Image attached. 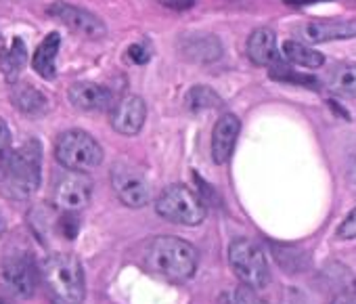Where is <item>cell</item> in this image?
<instances>
[{
    "instance_id": "6da1fadb",
    "label": "cell",
    "mask_w": 356,
    "mask_h": 304,
    "mask_svg": "<svg viewBox=\"0 0 356 304\" xmlns=\"http://www.w3.org/2000/svg\"><path fill=\"white\" fill-rule=\"evenodd\" d=\"M42 179V149L38 141H28L0 162V193L9 200H30Z\"/></svg>"
},
{
    "instance_id": "7a4b0ae2",
    "label": "cell",
    "mask_w": 356,
    "mask_h": 304,
    "mask_svg": "<svg viewBox=\"0 0 356 304\" xmlns=\"http://www.w3.org/2000/svg\"><path fill=\"white\" fill-rule=\"evenodd\" d=\"M200 254L195 246L181 237H155L145 250V266L168 279V281H187L197 271Z\"/></svg>"
},
{
    "instance_id": "3957f363",
    "label": "cell",
    "mask_w": 356,
    "mask_h": 304,
    "mask_svg": "<svg viewBox=\"0 0 356 304\" xmlns=\"http://www.w3.org/2000/svg\"><path fill=\"white\" fill-rule=\"evenodd\" d=\"M42 279L57 304H82L86 296V279L80 260L74 254H51L42 269Z\"/></svg>"
},
{
    "instance_id": "277c9868",
    "label": "cell",
    "mask_w": 356,
    "mask_h": 304,
    "mask_svg": "<svg viewBox=\"0 0 356 304\" xmlns=\"http://www.w3.org/2000/svg\"><path fill=\"white\" fill-rule=\"evenodd\" d=\"M55 158L65 170L90 173L103 162V147L84 130H65L55 143Z\"/></svg>"
},
{
    "instance_id": "5b68a950",
    "label": "cell",
    "mask_w": 356,
    "mask_h": 304,
    "mask_svg": "<svg viewBox=\"0 0 356 304\" xmlns=\"http://www.w3.org/2000/svg\"><path fill=\"white\" fill-rule=\"evenodd\" d=\"M229 262L237 279L252 287V289H262L270 281V271H268V260L264 250L248 239V237H237L229 246Z\"/></svg>"
},
{
    "instance_id": "8992f818",
    "label": "cell",
    "mask_w": 356,
    "mask_h": 304,
    "mask_svg": "<svg viewBox=\"0 0 356 304\" xmlns=\"http://www.w3.org/2000/svg\"><path fill=\"white\" fill-rule=\"evenodd\" d=\"M155 212L170 223L195 227L206 218V204L187 185H172L155 200Z\"/></svg>"
},
{
    "instance_id": "52a82bcc",
    "label": "cell",
    "mask_w": 356,
    "mask_h": 304,
    "mask_svg": "<svg viewBox=\"0 0 356 304\" xmlns=\"http://www.w3.org/2000/svg\"><path fill=\"white\" fill-rule=\"evenodd\" d=\"M40 275L42 273L38 271L30 250H26L22 246H13L5 252V256H3V279L13 294H17L22 298L34 296L38 281H40Z\"/></svg>"
},
{
    "instance_id": "ba28073f",
    "label": "cell",
    "mask_w": 356,
    "mask_h": 304,
    "mask_svg": "<svg viewBox=\"0 0 356 304\" xmlns=\"http://www.w3.org/2000/svg\"><path fill=\"white\" fill-rule=\"evenodd\" d=\"M111 185L115 195L128 208H143L151 202V185L145 175L128 162H118L111 168Z\"/></svg>"
},
{
    "instance_id": "9c48e42d",
    "label": "cell",
    "mask_w": 356,
    "mask_h": 304,
    "mask_svg": "<svg viewBox=\"0 0 356 304\" xmlns=\"http://www.w3.org/2000/svg\"><path fill=\"white\" fill-rule=\"evenodd\" d=\"M92 181L86 173L65 170L53 183V202L65 212H78L90 204Z\"/></svg>"
},
{
    "instance_id": "30bf717a",
    "label": "cell",
    "mask_w": 356,
    "mask_h": 304,
    "mask_svg": "<svg viewBox=\"0 0 356 304\" xmlns=\"http://www.w3.org/2000/svg\"><path fill=\"white\" fill-rule=\"evenodd\" d=\"M47 13L55 19H59L65 28H70L72 32L80 34V36H86V38H103L107 34V26L103 24V19H99L95 13L82 9V7H76V5H70L65 0H57L53 3Z\"/></svg>"
},
{
    "instance_id": "8fae6325",
    "label": "cell",
    "mask_w": 356,
    "mask_h": 304,
    "mask_svg": "<svg viewBox=\"0 0 356 304\" xmlns=\"http://www.w3.org/2000/svg\"><path fill=\"white\" fill-rule=\"evenodd\" d=\"M147 120V103L138 95L122 97L111 111V126L115 132L124 136H134L140 132L143 124Z\"/></svg>"
},
{
    "instance_id": "7c38bea8",
    "label": "cell",
    "mask_w": 356,
    "mask_h": 304,
    "mask_svg": "<svg viewBox=\"0 0 356 304\" xmlns=\"http://www.w3.org/2000/svg\"><path fill=\"white\" fill-rule=\"evenodd\" d=\"M239 130H241V122H239V118L235 113H225L214 124V130H212V160L216 164L229 162V158L233 156V151H235V145H237Z\"/></svg>"
},
{
    "instance_id": "4fadbf2b",
    "label": "cell",
    "mask_w": 356,
    "mask_h": 304,
    "mask_svg": "<svg viewBox=\"0 0 356 304\" xmlns=\"http://www.w3.org/2000/svg\"><path fill=\"white\" fill-rule=\"evenodd\" d=\"M67 99L74 107L82 111H103L111 105L113 95L109 88L97 82H76L67 90Z\"/></svg>"
},
{
    "instance_id": "5bb4252c",
    "label": "cell",
    "mask_w": 356,
    "mask_h": 304,
    "mask_svg": "<svg viewBox=\"0 0 356 304\" xmlns=\"http://www.w3.org/2000/svg\"><path fill=\"white\" fill-rule=\"evenodd\" d=\"M304 40L318 45L331 40H348L356 38V22L352 19H329V22H312L304 30Z\"/></svg>"
},
{
    "instance_id": "9a60e30c",
    "label": "cell",
    "mask_w": 356,
    "mask_h": 304,
    "mask_svg": "<svg viewBox=\"0 0 356 304\" xmlns=\"http://www.w3.org/2000/svg\"><path fill=\"white\" fill-rule=\"evenodd\" d=\"M178 49L187 59L200 63L214 61L222 55V42L214 34H185Z\"/></svg>"
},
{
    "instance_id": "2e32d148",
    "label": "cell",
    "mask_w": 356,
    "mask_h": 304,
    "mask_svg": "<svg viewBox=\"0 0 356 304\" xmlns=\"http://www.w3.org/2000/svg\"><path fill=\"white\" fill-rule=\"evenodd\" d=\"M248 57L252 63L260 67H270L279 59L277 51V34L270 28H258L248 38Z\"/></svg>"
},
{
    "instance_id": "e0dca14e",
    "label": "cell",
    "mask_w": 356,
    "mask_h": 304,
    "mask_svg": "<svg viewBox=\"0 0 356 304\" xmlns=\"http://www.w3.org/2000/svg\"><path fill=\"white\" fill-rule=\"evenodd\" d=\"M61 51V34L51 32L44 36V40L38 45L34 57H32V67L36 74L44 80H53L57 76V55Z\"/></svg>"
},
{
    "instance_id": "ac0fdd59",
    "label": "cell",
    "mask_w": 356,
    "mask_h": 304,
    "mask_svg": "<svg viewBox=\"0 0 356 304\" xmlns=\"http://www.w3.org/2000/svg\"><path fill=\"white\" fill-rule=\"evenodd\" d=\"M11 99L15 107L28 115H40L49 109V97L32 84H13Z\"/></svg>"
},
{
    "instance_id": "d6986e66",
    "label": "cell",
    "mask_w": 356,
    "mask_h": 304,
    "mask_svg": "<svg viewBox=\"0 0 356 304\" xmlns=\"http://www.w3.org/2000/svg\"><path fill=\"white\" fill-rule=\"evenodd\" d=\"M26 61H28V49L22 38H13L11 47L0 49V72H3V76L11 84L17 82Z\"/></svg>"
},
{
    "instance_id": "ffe728a7",
    "label": "cell",
    "mask_w": 356,
    "mask_h": 304,
    "mask_svg": "<svg viewBox=\"0 0 356 304\" xmlns=\"http://www.w3.org/2000/svg\"><path fill=\"white\" fill-rule=\"evenodd\" d=\"M325 84L329 90H333L337 95L356 97V63L333 65L325 76Z\"/></svg>"
},
{
    "instance_id": "44dd1931",
    "label": "cell",
    "mask_w": 356,
    "mask_h": 304,
    "mask_svg": "<svg viewBox=\"0 0 356 304\" xmlns=\"http://www.w3.org/2000/svg\"><path fill=\"white\" fill-rule=\"evenodd\" d=\"M283 57L293 63V65H300V67H308V70H316V67H323L325 63V57L323 53L302 45V42H296V40H287L283 45Z\"/></svg>"
},
{
    "instance_id": "7402d4cb",
    "label": "cell",
    "mask_w": 356,
    "mask_h": 304,
    "mask_svg": "<svg viewBox=\"0 0 356 304\" xmlns=\"http://www.w3.org/2000/svg\"><path fill=\"white\" fill-rule=\"evenodd\" d=\"M187 107L191 111H202V109H216L222 105V99L212 90L210 86H193L187 93Z\"/></svg>"
},
{
    "instance_id": "603a6c76",
    "label": "cell",
    "mask_w": 356,
    "mask_h": 304,
    "mask_svg": "<svg viewBox=\"0 0 356 304\" xmlns=\"http://www.w3.org/2000/svg\"><path fill=\"white\" fill-rule=\"evenodd\" d=\"M222 302H225V304H264V302L256 296V291H254L252 287H248V285L237 287L235 291L227 294Z\"/></svg>"
},
{
    "instance_id": "cb8c5ba5",
    "label": "cell",
    "mask_w": 356,
    "mask_h": 304,
    "mask_svg": "<svg viewBox=\"0 0 356 304\" xmlns=\"http://www.w3.org/2000/svg\"><path fill=\"white\" fill-rule=\"evenodd\" d=\"M268 74H270L273 78H277V80H293V82H300V84H312V86H316V84H318L312 76H298V74H293L291 70H285V67H275V70H270Z\"/></svg>"
},
{
    "instance_id": "d4e9b609",
    "label": "cell",
    "mask_w": 356,
    "mask_h": 304,
    "mask_svg": "<svg viewBox=\"0 0 356 304\" xmlns=\"http://www.w3.org/2000/svg\"><path fill=\"white\" fill-rule=\"evenodd\" d=\"M59 231H61V235L67 237V239H74V237L78 235L80 223H78V218L74 216V212H65V214L59 218Z\"/></svg>"
},
{
    "instance_id": "484cf974",
    "label": "cell",
    "mask_w": 356,
    "mask_h": 304,
    "mask_svg": "<svg viewBox=\"0 0 356 304\" xmlns=\"http://www.w3.org/2000/svg\"><path fill=\"white\" fill-rule=\"evenodd\" d=\"M337 237L339 239H354L356 237V208L343 218V223L337 227Z\"/></svg>"
},
{
    "instance_id": "4316f807",
    "label": "cell",
    "mask_w": 356,
    "mask_h": 304,
    "mask_svg": "<svg viewBox=\"0 0 356 304\" xmlns=\"http://www.w3.org/2000/svg\"><path fill=\"white\" fill-rule=\"evenodd\" d=\"M149 57H151V51L145 45H132L128 49V59L134 61V63H147Z\"/></svg>"
},
{
    "instance_id": "83f0119b",
    "label": "cell",
    "mask_w": 356,
    "mask_h": 304,
    "mask_svg": "<svg viewBox=\"0 0 356 304\" xmlns=\"http://www.w3.org/2000/svg\"><path fill=\"white\" fill-rule=\"evenodd\" d=\"M9 147H11V128L3 118H0V154H5Z\"/></svg>"
},
{
    "instance_id": "f1b7e54d",
    "label": "cell",
    "mask_w": 356,
    "mask_h": 304,
    "mask_svg": "<svg viewBox=\"0 0 356 304\" xmlns=\"http://www.w3.org/2000/svg\"><path fill=\"white\" fill-rule=\"evenodd\" d=\"M161 5L172 7V9H189L193 7V0H163Z\"/></svg>"
},
{
    "instance_id": "f546056e",
    "label": "cell",
    "mask_w": 356,
    "mask_h": 304,
    "mask_svg": "<svg viewBox=\"0 0 356 304\" xmlns=\"http://www.w3.org/2000/svg\"><path fill=\"white\" fill-rule=\"evenodd\" d=\"M333 304H356V291H348V294H339Z\"/></svg>"
},
{
    "instance_id": "4dcf8cb0",
    "label": "cell",
    "mask_w": 356,
    "mask_h": 304,
    "mask_svg": "<svg viewBox=\"0 0 356 304\" xmlns=\"http://www.w3.org/2000/svg\"><path fill=\"white\" fill-rule=\"evenodd\" d=\"M5 229H7V225H5V218H3V214H0V237H3Z\"/></svg>"
},
{
    "instance_id": "1f68e13d",
    "label": "cell",
    "mask_w": 356,
    "mask_h": 304,
    "mask_svg": "<svg viewBox=\"0 0 356 304\" xmlns=\"http://www.w3.org/2000/svg\"><path fill=\"white\" fill-rule=\"evenodd\" d=\"M0 304H9V302H7L5 298H0Z\"/></svg>"
},
{
    "instance_id": "d6a6232c",
    "label": "cell",
    "mask_w": 356,
    "mask_h": 304,
    "mask_svg": "<svg viewBox=\"0 0 356 304\" xmlns=\"http://www.w3.org/2000/svg\"><path fill=\"white\" fill-rule=\"evenodd\" d=\"M222 304H225V302H222Z\"/></svg>"
}]
</instances>
